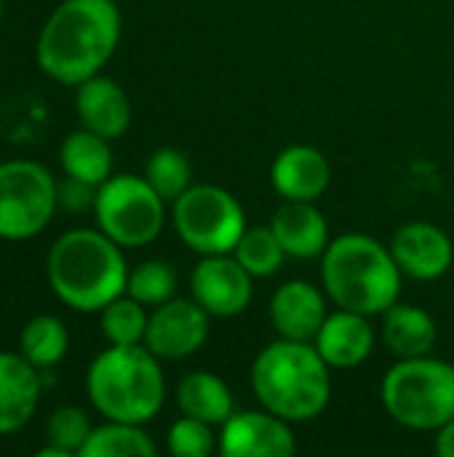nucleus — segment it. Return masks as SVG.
<instances>
[{"label": "nucleus", "mask_w": 454, "mask_h": 457, "mask_svg": "<svg viewBox=\"0 0 454 457\" xmlns=\"http://www.w3.org/2000/svg\"><path fill=\"white\" fill-rule=\"evenodd\" d=\"M436 453L442 457H454V418L439 428V436H436Z\"/></svg>", "instance_id": "32"}, {"label": "nucleus", "mask_w": 454, "mask_h": 457, "mask_svg": "<svg viewBox=\"0 0 454 457\" xmlns=\"http://www.w3.org/2000/svg\"><path fill=\"white\" fill-rule=\"evenodd\" d=\"M383 407L412 431H439L454 418V367L428 356L399 359L385 375Z\"/></svg>", "instance_id": "6"}, {"label": "nucleus", "mask_w": 454, "mask_h": 457, "mask_svg": "<svg viewBox=\"0 0 454 457\" xmlns=\"http://www.w3.org/2000/svg\"><path fill=\"white\" fill-rule=\"evenodd\" d=\"M273 233L278 236L286 257L313 260L329 246V228L324 214L313 201H286L276 209L270 220Z\"/></svg>", "instance_id": "19"}, {"label": "nucleus", "mask_w": 454, "mask_h": 457, "mask_svg": "<svg viewBox=\"0 0 454 457\" xmlns=\"http://www.w3.org/2000/svg\"><path fill=\"white\" fill-rule=\"evenodd\" d=\"M43 372L21 353L0 351V436L21 431L40 407Z\"/></svg>", "instance_id": "14"}, {"label": "nucleus", "mask_w": 454, "mask_h": 457, "mask_svg": "<svg viewBox=\"0 0 454 457\" xmlns=\"http://www.w3.org/2000/svg\"><path fill=\"white\" fill-rule=\"evenodd\" d=\"M158 453L153 436L136 423L104 420L91 428L86 445L80 447V457H153Z\"/></svg>", "instance_id": "24"}, {"label": "nucleus", "mask_w": 454, "mask_h": 457, "mask_svg": "<svg viewBox=\"0 0 454 457\" xmlns=\"http://www.w3.org/2000/svg\"><path fill=\"white\" fill-rule=\"evenodd\" d=\"M313 345L332 370H353L369 359L375 348V329L364 313L340 308L324 319Z\"/></svg>", "instance_id": "17"}, {"label": "nucleus", "mask_w": 454, "mask_h": 457, "mask_svg": "<svg viewBox=\"0 0 454 457\" xmlns=\"http://www.w3.org/2000/svg\"><path fill=\"white\" fill-rule=\"evenodd\" d=\"M211 316L195 300H177L153 308L147 319L144 345L166 361H179L193 356L209 340Z\"/></svg>", "instance_id": "10"}, {"label": "nucleus", "mask_w": 454, "mask_h": 457, "mask_svg": "<svg viewBox=\"0 0 454 457\" xmlns=\"http://www.w3.org/2000/svg\"><path fill=\"white\" fill-rule=\"evenodd\" d=\"M233 254L254 278H268V276L278 273L284 265V257H286V252L270 225L268 228H246L241 241L235 244Z\"/></svg>", "instance_id": "26"}, {"label": "nucleus", "mask_w": 454, "mask_h": 457, "mask_svg": "<svg viewBox=\"0 0 454 457\" xmlns=\"http://www.w3.org/2000/svg\"><path fill=\"white\" fill-rule=\"evenodd\" d=\"M326 316L324 295L308 281H286L270 300V324L286 340L310 343Z\"/></svg>", "instance_id": "18"}, {"label": "nucleus", "mask_w": 454, "mask_h": 457, "mask_svg": "<svg viewBox=\"0 0 454 457\" xmlns=\"http://www.w3.org/2000/svg\"><path fill=\"white\" fill-rule=\"evenodd\" d=\"M37 457H72V455H67L64 450H59V447H54V445H45V447H40V450H37Z\"/></svg>", "instance_id": "33"}, {"label": "nucleus", "mask_w": 454, "mask_h": 457, "mask_svg": "<svg viewBox=\"0 0 454 457\" xmlns=\"http://www.w3.org/2000/svg\"><path fill=\"white\" fill-rule=\"evenodd\" d=\"M329 364L316 345L302 340H276L252 364V388L262 410L305 423L318 418L332 399Z\"/></svg>", "instance_id": "3"}, {"label": "nucleus", "mask_w": 454, "mask_h": 457, "mask_svg": "<svg viewBox=\"0 0 454 457\" xmlns=\"http://www.w3.org/2000/svg\"><path fill=\"white\" fill-rule=\"evenodd\" d=\"M70 351V332L62 319L51 313L32 316L19 332V353L40 372L54 370Z\"/></svg>", "instance_id": "23"}, {"label": "nucleus", "mask_w": 454, "mask_h": 457, "mask_svg": "<svg viewBox=\"0 0 454 457\" xmlns=\"http://www.w3.org/2000/svg\"><path fill=\"white\" fill-rule=\"evenodd\" d=\"M177 407L187 418H198L209 426H222L233 412V394L211 372H190L177 386Z\"/></svg>", "instance_id": "22"}, {"label": "nucleus", "mask_w": 454, "mask_h": 457, "mask_svg": "<svg viewBox=\"0 0 454 457\" xmlns=\"http://www.w3.org/2000/svg\"><path fill=\"white\" fill-rule=\"evenodd\" d=\"M174 292H177V273L163 260H147L134 270H128L126 295H131L144 308H158L169 303Z\"/></svg>", "instance_id": "28"}, {"label": "nucleus", "mask_w": 454, "mask_h": 457, "mask_svg": "<svg viewBox=\"0 0 454 457\" xmlns=\"http://www.w3.org/2000/svg\"><path fill=\"white\" fill-rule=\"evenodd\" d=\"M174 228L201 257L230 254L246 230L244 206L217 185H190L174 201Z\"/></svg>", "instance_id": "8"}, {"label": "nucleus", "mask_w": 454, "mask_h": 457, "mask_svg": "<svg viewBox=\"0 0 454 457\" xmlns=\"http://www.w3.org/2000/svg\"><path fill=\"white\" fill-rule=\"evenodd\" d=\"M214 426L198 420V418H187L182 415L179 420L171 423L169 436H166V447L169 453L177 457H209L217 450V439H214Z\"/></svg>", "instance_id": "30"}, {"label": "nucleus", "mask_w": 454, "mask_h": 457, "mask_svg": "<svg viewBox=\"0 0 454 457\" xmlns=\"http://www.w3.org/2000/svg\"><path fill=\"white\" fill-rule=\"evenodd\" d=\"M86 394L104 420L144 426L166 399L161 359L147 345H110L91 361Z\"/></svg>", "instance_id": "5"}, {"label": "nucleus", "mask_w": 454, "mask_h": 457, "mask_svg": "<svg viewBox=\"0 0 454 457\" xmlns=\"http://www.w3.org/2000/svg\"><path fill=\"white\" fill-rule=\"evenodd\" d=\"M59 209L54 174L35 161L0 163V238L27 241L40 236Z\"/></svg>", "instance_id": "9"}, {"label": "nucleus", "mask_w": 454, "mask_h": 457, "mask_svg": "<svg viewBox=\"0 0 454 457\" xmlns=\"http://www.w3.org/2000/svg\"><path fill=\"white\" fill-rule=\"evenodd\" d=\"M0 19H3V0H0Z\"/></svg>", "instance_id": "34"}, {"label": "nucleus", "mask_w": 454, "mask_h": 457, "mask_svg": "<svg viewBox=\"0 0 454 457\" xmlns=\"http://www.w3.org/2000/svg\"><path fill=\"white\" fill-rule=\"evenodd\" d=\"M252 273L227 254H209L203 257L193 276H190V289L193 300L217 319H233L244 313L252 303Z\"/></svg>", "instance_id": "11"}, {"label": "nucleus", "mask_w": 454, "mask_h": 457, "mask_svg": "<svg viewBox=\"0 0 454 457\" xmlns=\"http://www.w3.org/2000/svg\"><path fill=\"white\" fill-rule=\"evenodd\" d=\"M56 198H59V206L67 212H86V209H94L96 187L75 177H64L56 185Z\"/></svg>", "instance_id": "31"}, {"label": "nucleus", "mask_w": 454, "mask_h": 457, "mask_svg": "<svg viewBox=\"0 0 454 457\" xmlns=\"http://www.w3.org/2000/svg\"><path fill=\"white\" fill-rule=\"evenodd\" d=\"M383 340L396 359L428 356L436 345V321L417 305L393 303L383 313Z\"/></svg>", "instance_id": "20"}, {"label": "nucleus", "mask_w": 454, "mask_h": 457, "mask_svg": "<svg viewBox=\"0 0 454 457\" xmlns=\"http://www.w3.org/2000/svg\"><path fill=\"white\" fill-rule=\"evenodd\" d=\"M96 228L123 249L153 244L166 222V201L144 177L112 174L96 187L94 198Z\"/></svg>", "instance_id": "7"}, {"label": "nucleus", "mask_w": 454, "mask_h": 457, "mask_svg": "<svg viewBox=\"0 0 454 457\" xmlns=\"http://www.w3.org/2000/svg\"><path fill=\"white\" fill-rule=\"evenodd\" d=\"M120 43L115 0H64L45 19L35 59L56 83L78 86L102 72Z\"/></svg>", "instance_id": "1"}, {"label": "nucleus", "mask_w": 454, "mask_h": 457, "mask_svg": "<svg viewBox=\"0 0 454 457\" xmlns=\"http://www.w3.org/2000/svg\"><path fill=\"white\" fill-rule=\"evenodd\" d=\"M391 252L401 273L417 281L442 278L454 260L452 238L431 222H409L399 228L391 241Z\"/></svg>", "instance_id": "13"}, {"label": "nucleus", "mask_w": 454, "mask_h": 457, "mask_svg": "<svg viewBox=\"0 0 454 457\" xmlns=\"http://www.w3.org/2000/svg\"><path fill=\"white\" fill-rule=\"evenodd\" d=\"M150 313L131 295H120L99 311V327L110 345H144Z\"/></svg>", "instance_id": "25"}, {"label": "nucleus", "mask_w": 454, "mask_h": 457, "mask_svg": "<svg viewBox=\"0 0 454 457\" xmlns=\"http://www.w3.org/2000/svg\"><path fill=\"white\" fill-rule=\"evenodd\" d=\"M91 428L94 426L88 423V415L80 407L64 404V407H59V410H54L48 415L45 436H48V445L64 450L67 455H78L80 447L86 445Z\"/></svg>", "instance_id": "29"}, {"label": "nucleus", "mask_w": 454, "mask_h": 457, "mask_svg": "<svg viewBox=\"0 0 454 457\" xmlns=\"http://www.w3.org/2000/svg\"><path fill=\"white\" fill-rule=\"evenodd\" d=\"M273 190L286 201H316L332 182L329 161L310 145H292L281 150L270 166Z\"/></svg>", "instance_id": "16"}, {"label": "nucleus", "mask_w": 454, "mask_h": 457, "mask_svg": "<svg viewBox=\"0 0 454 457\" xmlns=\"http://www.w3.org/2000/svg\"><path fill=\"white\" fill-rule=\"evenodd\" d=\"M297 450L289 420L262 412H233L222 423L219 453L225 457H292Z\"/></svg>", "instance_id": "12"}, {"label": "nucleus", "mask_w": 454, "mask_h": 457, "mask_svg": "<svg viewBox=\"0 0 454 457\" xmlns=\"http://www.w3.org/2000/svg\"><path fill=\"white\" fill-rule=\"evenodd\" d=\"M75 112L80 118V126L104 137L118 139L131 126V102L120 83L104 75H94L83 83H78L75 94Z\"/></svg>", "instance_id": "15"}, {"label": "nucleus", "mask_w": 454, "mask_h": 457, "mask_svg": "<svg viewBox=\"0 0 454 457\" xmlns=\"http://www.w3.org/2000/svg\"><path fill=\"white\" fill-rule=\"evenodd\" d=\"M45 278L59 303L78 313H99L126 295L128 265L118 246L99 228H75L56 238L45 254Z\"/></svg>", "instance_id": "2"}, {"label": "nucleus", "mask_w": 454, "mask_h": 457, "mask_svg": "<svg viewBox=\"0 0 454 457\" xmlns=\"http://www.w3.org/2000/svg\"><path fill=\"white\" fill-rule=\"evenodd\" d=\"M401 268L391 246L364 233H345L329 241L321 262V281L337 308L364 316L385 313L399 303Z\"/></svg>", "instance_id": "4"}, {"label": "nucleus", "mask_w": 454, "mask_h": 457, "mask_svg": "<svg viewBox=\"0 0 454 457\" xmlns=\"http://www.w3.org/2000/svg\"><path fill=\"white\" fill-rule=\"evenodd\" d=\"M144 179L163 201H177L193 185V169L185 153L174 147L155 150L144 163Z\"/></svg>", "instance_id": "27"}, {"label": "nucleus", "mask_w": 454, "mask_h": 457, "mask_svg": "<svg viewBox=\"0 0 454 457\" xmlns=\"http://www.w3.org/2000/svg\"><path fill=\"white\" fill-rule=\"evenodd\" d=\"M59 166H62L64 177H75L80 182L99 187L107 177H112L110 139H104L83 126L70 131L59 147Z\"/></svg>", "instance_id": "21"}]
</instances>
